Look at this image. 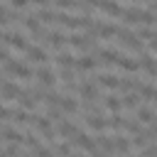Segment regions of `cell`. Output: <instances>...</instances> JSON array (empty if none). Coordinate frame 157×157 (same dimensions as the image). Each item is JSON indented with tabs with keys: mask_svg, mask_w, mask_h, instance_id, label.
I'll return each mask as SVG.
<instances>
[{
	"mask_svg": "<svg viewBox=\"0 0 157 157\" xmlns=\"http://www.w3.org/2000/svg\"><path fill=\"white\" fill-rule=\"evenodd\" d=\"M69 145H76V147H81L86 152H96V140L91 135H86V132H76L74 137H69Z\"/></svg>",
	"mask_w": 157,
	"mask_h": 157,
	"instance_id": "cell-6",
	"label": "cell"
},
{
	"mask_svg": "<svg viewBox=\"0 0 157 157\" xmlns=\"http://www.w3.org/2000/svg\"><path fill=\"white\" fill-rule=\"evenodd\" d=\"M59 110L74 115V113H78V103L74 101V96H61V101H59Z\"/></svg>",
	"mask_w": 157,
	"mask_h": 157,
	"instance_id": "cell-17",
	"label": "cell"
},
{
	"mask_svg": "<svg viewBox=\"0 0 157 157\" xmlns=\"http://www.w3.org/2000/svg\"><path fill=\"white\" fill-rule=\"evenodd\" d=\"M0 137L7 140V142H12V145L25 142V132H20V130H15V128H0Z\"/></svg>",
	"mask_w": 157,
	"mask_h": 157,
	"instance_id": "cell-11",
	"label": "cell"
},
{
	"mask_svg": "<svg viewBox=\"0 0 157 157\" xmlns=\"http://www.w3.org/2000/svg\"><path fill=\"white\" fill-rule=\"evenodd\" d=\"M93 157H105V155L103 152H93Z\"/></svg>",
	"mask_w": 157,
	"mask_h": 157,
	"instance_id": "cell-40",
	"label": "cell"
},
{
	"mask_svg": "<svg viewBox=\"0 0 157 157\" xmlns=\"http://www.w3.org/2000/svg\"><path fill=\"white\" fill-rule=\"evenodd\" d=\"M56 157H71V145L69 142H59L56 145Z\"/></svg>",
	"mask_w": 157,
	"mask_h": 157,
	"instance_id": "cell-34",
	"label": "cell"
},
{
	"mask_svg": "<svg viewBox=\"0 0 157 157\" xmlns=\"http://www.w3.org/2000/svg\"><path fill=\"white\" fill-rule=\"evenodd\" d=\"M123 20H125L128 25H137V22H142L145 27H150V25L157 22V15L150 12V10H142V7H137V5H130V7H125Z\"/></svg>",
	"mask_w": 157,
	"mask_h": 157,
	"instance_id": "cell-1",
	"label": "cell"
},
{
	"mask_svg": "<svg viewBox=\"0 0 157 157\" xmlns=\"http://www.w3.org/2000/svg\"><path fill=\"white\" fill-rule=\"evenodd\" d=\"M140 66H142L150 76H157V59H155L150 52H142V56H140Z\"/></svg>",
	"mask_w": 157,
	"mask_h": 157,
	"instance_id": "cell-12",
	"label": "cell"
},
{
	"mask_svg": "<svg viewBox=\"0 0 157 157\" xmlns=\"http://www.w3.org/2000/svg\"><path fill=\"white\" fill-rule=\"evenodd\" d=\"M118 66H123L125 71H137V66H140V61L137 59H130V56H120V61H118Z\"/></svg>",
	"mask_w": 157,
	"mask_h": 157,
	"instance_id": "cell-26",
	"label": "cell"
},
{
	"mask_svg": "<svg viewBox=\"0 0 157 157\" xmlns=\"http://www.w3.org/2000/svg\"><path fill=\"white\" fill-rule=\"evenodd\" d=\"M125 130L135 137V135H140V132H142V125H140V120H125Z\"/></svg>",
	"mask_w": 157,
	"mask_h": 157,
	"instance_id": "cell-32",
	"label": "cell"
},
{
	"mask_svg": "<svg viewBox=\"0 0 157 157\" xmlns=\"http://www.w3.org/2000/svg\"><path fill=\"white\" fill-rule=\"evenodd\" d=\"M5 71H7V74H15L17 78H32V76H34L32 69H29L27 64L17 61V59H7V61H5Z\"/></svg>",
	"mask_w": 157,
	"mask_h": 157,
	"instance_id": "cell-3",
	"label": "cell"
},
{
	"mask_svg": "<svg viewBox=\"0 0 157 157\" xmlns=\"http://www.w3.org/2000/svg\"><path fill=\"white\" fill-rule=\"evenodd\" d=\"M20 157H34V155H20Z\"/></svg>",
	"mask_w": 157,
	"mask_h": 157,
	"instance_id": "cell-41",
	"label": "cell"
},
{
	"mask_svg": "<svg viewBox=\"0 0 157 157\" xmlns=\"http://www.w3.org/2000/svg\"><path fill=\"white\" fill-rule=\"evenodd\" d=\"M0 39H2V32H0Z\"/></svg>",
	"mask_w": 157,
	"mask_h": 157,
	"instance_id": "cell-44",
	"label": "cell"
},
{
	"mask_svg": "<svg viewBox=\"0 0 157 157\" xmlns=\"http://www.w3.org/2000/svg\"><path fill=\"white\" fill-rule=\"evenodd\" d=\"M155 118H157V115H155L150 108H145V105H140V108H137V120H140V123H150V125H152V123H155Z\"/></svg>",
	"mask_w": 157,
	"mask_h": 157,
	"instance_id": "cell-25",
	"label": "cell"
},
{
	"mask_svg": "<svg viewBox=\"0 0 157 157\" xmlns=\"http://www.w3.org/2000/svg\"><path fill=\"white\" fill-rule=\"evenodd\" d=\"M34 78H39V86H44V88H52V86L56 83L54 71H52V69H47V66H39V69H37V74H34Z\"/></svg>",
	"mask_w": 157,
	"mask_h": 157,
	"instance_id": "cell-9",
	"label": "cell"
},
{
	"mask_svg": "<svg viewBox=\"0 0 157 157\" xmlns=\"http://www.w3.org/2000/svg\"><path fill=\"white\" fill-rule=\"evenodd\" d=\"M0 96H2L5 101H20V96H22V88H20L17 83H10V81H5V83L0 86Z\"/></svg>",
	"mask_w": 157,
	"mask_h": 157,
	"instance_id": "cell-10",
	"label": "cell"
},
{
	"mask_svg": "<svg viewBox=\"0 0 157 157\" xmlns=\"http://www.w3.org/2000/svg\"><path fill=\"white\" fill-rule=\"evenodd\" d=\"M0 157H7V155H5V152H0Z\"/></svg>",
	"mask_w": 157,
	"mask_h": 157,
	"instance_id": "cell-42",
	"label": "cell"
},
{
	"mask_svg": "<svg viewBox=\"0 0 157 157\" xmlns=\"http://www.w3.org/2000/svg\"><path fill=\"white\" fill-rule=\"evenodd\" d=\"M66 42L74 47V49H91L93 47V37H88V34H69L66 37Z\"/></svg>",
	"mask_w": 157,
	"mask_h": 157,
	"instance_id": "cell-8",
	"label": "cell"
},
{
	"mask_svg": "<svg viewBox=\"0 0 157 157\" xmlns=\"http://www.w3.org/2000/svg\"><path fill=\"white\" fill-rule=\"evenodd\" d=\"M5 155H7V157H17V155H20V152H17V145H12V142H10V145L5 147Z\"/></svg>",
	"mask_w": 157,
	"mask_h": 157,
	"instance_id": "cell-37",
	"label": "cell"
},
{
	"mask_svg": "<svg viewBox=\"0 0 157 157\" xmlns=\"http://www.w3.org/2000/svg\"><path fill=\"white\" fill-rule=\"evenodd\" d=\"M2 39L10 44V47H15V49H20V52H27L29 49V44H27V39L20 34V32H12V29H5L2 32Z\"/></svg>",
	"mask_w": 157,
	"mask_h": 157,
	"instance_id": "cell-5",
	"label": "cell"
},
{
	"mask_svg": "<svg viewBox=\"0 0 157 157\" xmlns=\"http://www.w3.org/2000/svg\"><path fill=\"white\" fill-rule=\"evenodd\" d=\"M44 39H47V44H49V47H54V49H59V47H61V44L66 42V37H64V32H56V29H49Z\"/></svg>",
	"mask_w": 157,
	"mask_h": 157,
	"instance_id": "cell-18",
	"label": "cell"
},
{
	"mask_svg": "<svg viewBox=\"0 0 157 157\" xmlns=\"http://www.w3.org/2000/svg\"><path fill=\"white\" fill-rule=\"evenodd\" d=\"M22 25L27 27V32H29L32 37H47V29H44L42 22L37 20V15H25V17H22Z\"/></svg>",
	"mask_w": 157,
	"mask_h": 157,
	"instance_id": "cell-4",
	"label": "cell"
},
{
	"mask_svg": "<svg viewBox=\"0 0 157 157\" xmlns=\"http://www.w3.org/2000/svg\"><path fill=\"white\" fill-rule=\"evenodd\" d=\"M0 10H2V5H0Z\"/></svg>",
	"mask_w": 157,
	"mask_h": 157,
	"instance_id": "cell-45",
	"label": "cell"
},
{
	"mask_svg": "<svg viewBox=\"0 0 157 157\" xmlns=\"http://www.w3.org/2000/svg\"><path fill=\"white\" fill-rule=\"evenodd\" d=\"M103 105H105L108 110H113V113H118V110L123 108V101H120L118 96H105V101H103Z\"/></svg>",
	"mask_w": 157,
	"mask_h": 157,
	"instance_id": "cell-27",
	"label": "cell"
},
{
	"mask_svg": "<svg viewBox=\"0 0 157 157\" xmlns=\"http://www.w3.org/2000/svg\"><path fill=\"white\" fill-rule=\"evenodd\" d=\"M27 59L34 61V64H44V61H47V52H44L42 47H29V49H27Z\"/></svg>",
	"mask_w": 157,
	"mask_h": 157,
	"instance_id": "cell-21",
	"label": "cell"
},
{
	"mask_svg": "<svg viewBox=\"0 0 157 157\" xmlns=\"http://www.w3.org/2000/svg\"><path fill=\"white\" fill-rule=\"evenodd\" d=\"M25 145H27V147H32V150H37V147H39V140H37L32 132H25Z\"/></svg>",
	"mask_w": 157,
	"mask_h": 157,
	"instance_id": "cell-35",
	"label": "cell"
},
{
	"mask_svg": "<svg viewBox=\"0 0 157 157\" xmlns=\"http://www.w3.org/2000/svg\"><path fill=\"white\" fill-rule=\"evenodd\" d=\"M140 98L157 101V88H155V86H150V83H142V86H140Z\"/></svg>",
	"mask_w": 157,
	"mask_h": 157,
	"instance_id": "cell-30",
	"label": "cell"
},
{
	"mask_svg": "<svg viewBox=\"0 0 157 157\" xmlns=\"http://www.w3.org/2000/svg\"><path fill=\"white\" fill-rule=\"evenodd\" d=\"M34 157H54V152H52L49 147H44V145H39V147L34 150Z\"/></svg>",
	"mask_w": 157,
	"mask_h": 157,
	"instance_id": "cell-36",
	"label": "cell"
},
{
	"mask_svg": "<svg viewBox=\"0 0 157 157\" xmlns=\"http://www.w3.org/2000/svg\"><path fill=\"white\" fill-rule=\"evenodd\" d=\"M56 132H59V137H74V135L78 132V128H76L71 120H61L59 128H56Z\"/></svg>",
	"mask_w": 157,
	"mask_h": 157,
	"instance_id": "cell-20",
	"label": "cell"
},
{
	"mask_svg": "<svg viewBox=\"0 0 157 157\" xmlns=\"http://www.w3.org/2000/svg\"><path fill=\"white\" fill-rule=\"evenodd\" d=\"M86 125L91 130H103V128H108V120L101 118V113H93V115H86Z\"/></svg>",
	"mask_w": 157,
	"mask_h": 157,
	"instance_id": "cell-19",
	"label": "cell"
},
{
	"mask_svg": "<svg viewBox=\"0 0 157 157\" xmlns=\"http://www.w3.org/2000/svg\"><path fill=\"white\" fill-rule=\"evenodd\" d=\"M96 142L103 147V155H105V152H108V155H110V152H115V142H113L110 137H105V135H98V140H96Z\"/></svg>",
	"mask_w": 157,
	"mask_h": 157,
	"instance_id": "cell-29",
	"label": "cell"
},
{
	"mask_svg": "<svg viewBox=\"0 0 157 157\" xmlns=\"http://www.w3.org/2000/svg\"><path fill=\"white\" fill-rule=\"evenodd\" d=\"M120 56H123V54L115 52V49H98V59H101L103 64H108V66H110V64H118Z\"/></svg>",
	"mask_w": 157,
	"mask_h": 157,
	"instance_id": "cell-14",
	"label": "cell"
},
{
	"mask_svg": "<svg viewBox=\"0 0 157 157\" xmlns=\"http://www.w3.org/2000/svg\"><path fill=\"white\" fill-rule=\"evenodd\" d=\"M98 37H103V39L118 37V25H113V22H105V25H101V27H98Z\"/></svg>",
	"mask_w": 157,
	"mask_h": 157,
	"instance_id": "cell-23",
	"label": "cell"
},
{
	"mask_svg": "<svg viewBox=\"0 0 157 157\" xmlns=\"http://www.w3.org/2000/svg\"><path fill=\"white\" fill-rule=\"evenodd\" d=\"M125 120H128V118H120V115L115 113L113 118H108V128H115V130H120V128H125Z\"/></svg>",
	"mask_w": 157,
	"mask_h": 157,
	"instance_id": "cell-33",
	"label": "cell"
},
{
	"mask_svg": "<svg viewBox=\"0 0 157 157\" xmlns=\"http://www.w3.org/2000/svg\"><path fill=\"white\" fill-rule=\"evenodd\" d=\"M93 7H98V10H103V12H108L110 17H123V15H125V7H123L120 2H108V0H96V2H93Z\"/></svg>",
	"mask_w": 157,
	"mask_h": 157,
	"instance_id": "cell-7",
	"label": "cell"
},
{
	"mask_svg": "<svg viewBox=\"0 0 157 157\" xmlns=\"http://www.w3.org/2000/svg\"><path fill=\"white\" fill-rule=\"evenodd\" d=\"M118 37H120V42H123L128 49H132V52H140V49H142V42H140V37H137V32H132V29H128V27H118Z\"/></svg>",
	"mask_w": 157,
	"mask_h": 157,
	"instance_id": "cell-2",
	"label": "cell"
},
{
	"mask_svg": "<svg viewBox=\"0 0 157 157\" xmlns=\"http://www.w3.org/2000/svg\"><path fill=\"white\" fill-rule=\"evenodd\" d=\"M12 123H17V125H25V123H29V113H27V110H22V108L12 110Z\"/></svg>",
	"mask_w": 157,
	"mask_h": 157,
	"instance_id": "cell-31",
	"label": "cell"
},
{
	"mask_svg": "<svg viewBox=\"0 0 157 157\" xmlns=\"http://www.w3.org/2000/svg\"><path fill=\"white\" fill-rule=\"evenodd\" d=\"M71 157H78V155H71Z\"/></svg>",
	"mask_w": 157,
	"mask_h": 157,
	"instance_id": "cell-43",
	"label": "cell"
},
{
	"mask_svg": "<svg viewBox=\"0 0 157 157\" xmlns=\"http://www.w3.org/2000/svg\"><path fill=\"white\" fill-rule=\"evenodd\" d=\"M150 49H152V52H157V32H155V37L150 39Z\"/></svg>",
	"mask_w": 157,
	"mask_h": 157,
	"instance_id": "cell-39",
	"label": "cell"
},
{
	"mask_svg": "<svg viewBox=\"0 0 157 157\" xmlns=\"http://www.w3.org/2000/svg\"><path fill=\"white\" fill-rule=\"evenodd\" d=\"M96 83H101V86H105V88H120V78L115 76V74H98V78H96Z\"/></svg>",
	"mask_w": 157,
	"mask_h": 157,
	"instance_id": "cell-16",
	"label": "cell"
},
{
	"mask_svg": "<svg viewBox=\"0 0 157 157\" xmlns=\"http://www.w3.org/2000/svg\"><path fill=\"white\" fill-rule=\"evenodd\" d=\"M7 118L12 120V110H10V108H5V105H0V120H7Z\"/></svg>",
	"mask_w": 157,
	"mask_h": 157,
	"instance_id": "cell-38",
	"label": "cell"
},
{
	"mask_svg": "<svg viewBox=\"0 0 157 157\" xmlns=\"http://www.w3.org/2000/svg\"><path fill=\"white\" fill-rule=\"evenodd\" d=\"M78 93L83 96V101H93L98 98V88H96V81H83L78 86Z\"/></svg>",
	"mask_w": 157,
	"mask_h": 157,
	"instance_id": "cell-13",
	"label": "cell"
},
{
	"mask_svg": "<svg viewBox=\"0 0 157 157\" xmlns=\"http://www.w3.org/2000/svg\"><path fill=\"white\" fill-rule=\"evenodd\" d=\"M56 66L61 69H76V56L69 52H56Z\"/></svg>",
	"mask_w": 157,
	"mask_h": 157,
	"instance_id": "cell-15",
	"label": "cell"
},
{
	"mask_svg": "<svg viewBox=\"0 0 157 157\" xmlns=\"http://www.w3.org/2000/svg\"><path fill=\"white\" fill-rule=\"evenodd\" d=\"M120 101H123V108H130V110L140 108V93H125Z\"/></svg>",
	"mask_w": 157,
	"mask_h": 157,
	"instance_id": "cell-24",
	"label": "cell"
},
{
	"mask_svg": "<svg viewBox=\"0 0 157 157\" xmlns=\"http://www.w3.org/2000/svg\"><path fill=\"white\" fill-rule=\"evenodd\" d=\"M155 103H157V101H155Z\"/></svg>",
	"mask_w": 157,
	"mask_h": 157,
	"instance_id": "cell-46",
	"label": "cell"
},
{
	"mask_svg": "<svg viewBox=\"0 0 157 157\" xmlns=\"http://www.w3.org/2000/svg\"><path fill=\"white\" fill-rule=\"evenodd\" d=\"M113 142H115V152H120V155H128L130 147H132L128 137H113Z\"/></svg>",
	"mask_w": 157,
	"mask_h": 157,
	"instance_id": "cell-28",
	"label": "cell"
},
{
	"mask_svg": "<svg viewBox=\"0 0 157 157\" xmlns=\"http://www.w3.org/2000/svg\"><path fill=\"white\" fill-rule=\"evenodd\" d=\"M96 56L93 54H86V56H81V59H76V69H81V71H91V69H96Z\"/></svg>",
	"mask_w": 157,
	"mask_h": 157,
	"instance_id": "cell-22",
	"label": "cell"
}]
</instances>
